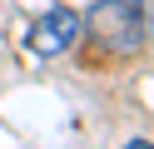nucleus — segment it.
Listing matches in <instances>:
<instances>
[{
    "mask_svg": "<svg viewBox=\"0 0 154 149\" xmlns=\"http://www.w3.org/2000/svg\"><path fill=\"white\" fill-rule=\"evenodd\" d=\"M75 40H80V15L65 10V5H55V10H45V15L30 25L25 50H30L35 60H55V55H65Z\"/></svg>",
    "mask_w": 154,
    "mask_h": 149,
    "instance_id": "2",
    "label": "nucleus"
},
{
    "mask_svg": "<svg viewBox=\"0 0 154 149\" xmlns=\"http://www.w3.org/2000/svg\"><path fill=\"white\" fill-rule=\"evenodd\" d=\"M80 35L90 40V65L134 55L144 40V0H94L90 15H80Z\"/></svg>",
    "mask_w": 154,
    "mask_h": 149,
    "instance_id": "1",
    "label": "nucleus"
}]
</instances>
